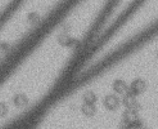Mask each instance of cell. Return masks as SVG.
<instances>
[{"instance_id": "obj_1", "label": "cell", "mask_w": 158, "mask_h": 129, "mask_svg": "<svg viewBox=\"0 0 158 129\" xmlns=\"http://www.w3.org/2000/svg\"><path fill=\"white\" fill-rule=\"evenodd\" d=\"M140 1L114 0L101 21V29L106 32L111 30Z\"/></svg>"}, {"instance_id": "obj_2", "label": "cell", "mask_w": 158, "mask_h": 129, "mask_svg": "<svg viewBox=\"0 0 158 129\" xmlns=\"http://www.w3.org/2000/svg\"><path fill=\"white\" fill-rule=\"evenodd\" d=\"M103 104L107 110L115 111L119 106L120 101L118 97L114 95H108L105 97Z\"/></svg>"}, {"instance_id": "obj_3", "label": "cell", "mask_w": 158, "mask_h": 129, "mask_svg": "<svg viewBox=\"0 0 158 129\" xmlns=\"http://www.w3.org/2000/svg\"><path fill=\"white\" fill-rule=\"evenodd\" d=\"M146 85L145 81L141 79H137L131 83L130 92L137 96L143 93L146 89Z\"/></svg>"}, {"instance_id": "obj_4", "label": "cell", "mask_w": 158, "mask_h": 129, "mask_svg": "<svg viewBox=\"0 0 158 129\" xmlns=\"http://www.w3.org/2000/svg\"><path fill=\"white\" fill-rule=\"evenodd\" d=\"M135 96L130 91L126 94L123 98V103L127 109H137L138 106Z\"/></svg>"}, {"instance_id": "obj_5", "label": "cell", "mask_w": 158, "mask_h": 129, "mask_svg": "<svg viewBox=\"0 0 158 129\" xmlns=\"http://www.w3.org/2000/svg\"><path fill=\"white\" fill-rule=\"evenodd\" d=\"M136 110L132 109H127L123 112L122 120L132 123L140 119L137 114Z\"/></svg>"}, {"instance_id": "obj_6", "label": "cell", "mask_w": 158, "mask_h": 129, "mask_svg": "<svg viewBox=\"0 0 158 129\" xmlns=\"http://www.w3.org/2000/svg\"><path fill=\"white\" fill-rule=\"evenodd\" d=\"M143 123L139 119L134 122H129L122 120L119 124L120 129H142Z\"/></svg>"}, {"instance_id": "obj_7", "label": "cell", "mask_w": 158, "mask_h": 129, "mask_svg": "<svg viewBox=\"0 0 158 129\" xmlns=\"http://www.w3.org/2000/svg\"><path fill=\"white\" fill-rule=\"evenodd\" d=\"M113 89L119 94H126L128 92L127 85L124 81L120 80H116L114 83Z\"/></svg>"}, {"instance_id": "obj_8", "label": "cell", "mask_w": 158, "mask_h": 129, "mask_svg": "<svg viewBox=\"0 0 158 129\" xmlns=\"http://www.w3.org/2000/svg\"><path fill=\"white\" fill-rule=\"evenodd\" d=\"M84 114L88 117L94 116L96 113V108L94 104L84 103L81 107Z\"/></svg>"}, {"instance_id": "obj_9", "label": "cell", "mask_w": 158, "mask_h": 129, "mask_svg": "<svg viewBox=\"0 0 158 129\" xmlns=\"http://www.w3.org/2000/svg\"><path fill=\"white\" fill-rule=\"evenodd\" d=\"M85 103L94 104L97 101V97L94 93L88 92L84 95Z\"/></svg>"}, {"instance_id": "obj_10", "label": "cell", "mask_w": 158, "mask_h": 129, "mask_svg": "<svg viewBox=\"0 0 158 129\" xmlns=\"http://www.w3.org/2000/svg\"><path fill=\"white\" fill-rule=\"evenodd\" d=\"M28 19L31 23H36L40 20V18L36 13H31L28 15Z\"/></svg>"}]
</instances>
